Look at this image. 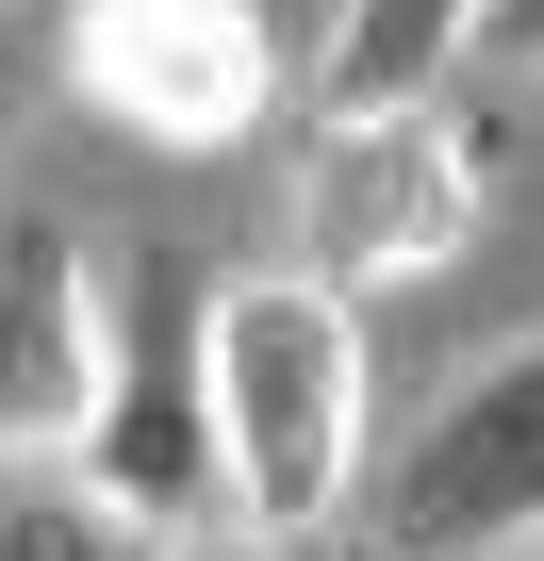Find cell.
I'll return each mask as SVG.
<instances>
[{"label": "cell", "instance_id": "obj_1", "mask_svg": "<svg viewBox=\"0 0 544 561\" xmlns=\"http://www.w3.org/2000/svg\"><path fill=\"white\" fill-rule=\"evenodd\" d=\"M215 446L247 545H314L363 495V298H331L314 264L215 280Z\"/></svg>", "mask_w": 544, "mask_h": 561}, {"label": "cell", "instance_id": "obj_2", "mask_svg": "<svg viewBox=\"0 0 544 561\" xmlns=\"http://www.w3.org/2000/svg\"><path fill=\"white\" fill-rule=\"evenodd\" d=\"M116 512H149L165 545L231 512V446H215V264L198 248H132L100 280V413L67 446Z\"/></svg>", "mask_w": 544, "mask_h": 561}, {"label": "cell", "instance_id": "obj_3", "mask_svg": "<svg viewBox=\"0 0 544 561\" xmlns=\"http://www.w3.org/2000/svg\"><path fill=\"white\" fill-rule=\"evenodd\" d=\"M67 83L132 133V149H247L264 100H281V34L247 18V0H83L67 18Z\"/></svg>", "mask_w": 544, "mask_h": 561}, {"label": "cell", "instance_id": "obj_4", "mask_svg": "<svg viewBox=\"0 0 544 561\" xmlns=\"http://www.w3.org/2000/svg\"><path fill=\"white\" fill-rule=\"evenodd\" d=\"M298 231H314V280H331V298H380V280L462 264V231H478V133L445 100L331 116L314 133V182H298Z\"/></svg>", "mask_w": 544, "mask_h": 561}, {"label": "cell", "instance_id": "obj_5", "mask_svg": "<svg viewBox=\"0 0 544 561\" xmlns=\"http://www.w3.org/2000/svg\"><path fill=\"white\" fill-rule=\"evenodd\" d=\"M380 545H396V561L544 545V347H495V364H462V380L413 413V446H396V479H380Z\"/></svg>", "mask_w": 544, "mask_h": 561}, {"label": "cell", "instance_id": "obj_6", "mask_svg": "<svg viewBox=\"0 0 544 561\" xmlns=\"http://www.w3.org/2000/svg\"><path fill=\"white\" fill-rule=\"evenodd\" d=\"M100 413V248L50 198H0V462L83 446Z\"/></svg>", "mask_w": 544, "mask_h": 561}, {"label": "cell", "instance_id": "obj_7", "mask_svg": "<svg viewBox=\"0 0 544 561\" xmlns=\"http://www.w3.org/2000/svg\"><path fill=\"white\" fill-rule=\"evenodd\" d=\"M462 34H478V0H347L314 100H331V116H413V100L462 67Z\"/></svg>", "mask_w": 544, "mask_h": 561}, {"label": "cell", "instance_id": "obj_8", "mask_svg": "<svg viewBox=\"0 0 544 561\" xmlns=\"http://www.w3.org/2000/svg\"><path fill=\"white\" fill-rule=\"evenodd\" d=\"M0 561H182L149 512H116L67 446H34V462H0Z\"/></svg>", "mask_w": 544, "mask_h": 561}, {"label": "cell", "instance_id": "obj_9", "mask_svg": "<svg viewBox=\"0 0 544 561\" xmlns=\"http://www.w3.org/2000/svg\"><path fill=\"white\" fill-rule=\"evenodd\" d=\"M462 67H511V83H544V0H478Z\"/></svg>", "mask_w": 544, "mask_h": 561}, {"label": "cell", "instance_id": "obj_10", "mask_svg": "<svg viewBox=\"0 0 544 561\" xmlns=\"http://www.w3.org/2000/svg\"><path fill=\"white\" fill-rule=\"evenodd\" d=\"M247 18L281 34V67H331V18H347V0H247Z\"/></svg>", "mask_w": 544, "mask_h": 561}, {"label": "cell", "instance_id": "obj_11", "mask_svg": "<svg viewBox=\"0 0 544 561\" xmlns=\"http://www.w3.org/2000/svg\"><path fill=\"white\" fill-rule=\"evenodd\" d=\"M511 561H544V545H511Z\"/></svg>", "mask_w": 544, "mask_h": 561}]
</instances>
